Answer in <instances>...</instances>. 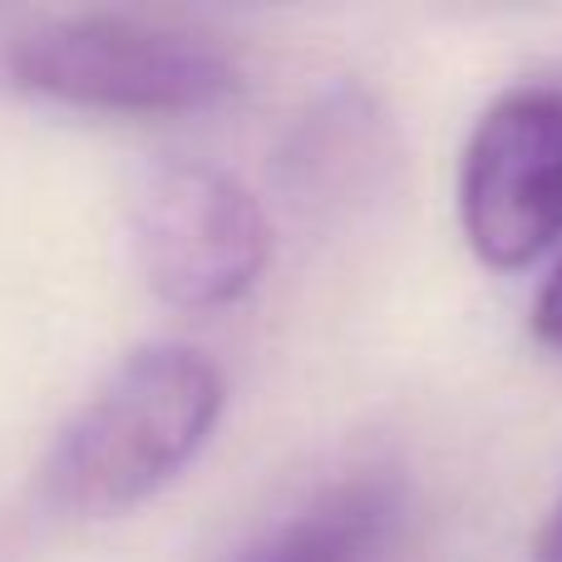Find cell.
<instances>
[{
	"instance_id": "obj_4",
	"label": "cell",
	"mask_w": 562,
	"mask_h": 562,
	"mask_svg": "<svg viewBox=\"0 0 562 562\" xmlns=\"http://www.w3.org/2000/svg\"><path fill=\"white\" fill-rule=\"evenodd\" d=\"M459 233L488 272H528L562 243V85H518L469 128Z\"/></svg>"
},
{
	"instance_id": "obj_3",
	"label": "cell",
	"mask_w": 562,
	"mask_h": 562,
	"mask_svg": "<svg viewBox=\"0 0 562 562\" xmlns=\"http://www.w3.org/2000/svg\"><path fill=\"white\" fill-rule=\"evenodd\" d=\"M128 233L148 291L178 311H223L252 296L277 252L267 207L213 164H158L138 178Z\"/></svg>"
},
{
	"instance_id": "obj_2",
	"label": "cell",
	"mask_w": 562,
	"mask_h": 562,
	"mask_svg": "<svg viewBox=\"0 0 562 562\" xmlns=\"http://www.w3.org/2000/svg\"><path fill=\"white\" fill-rule=\"evenodd\" d=\"M15 85L99 114H203L243 89L227 45L138 15H65L25 30L5 55Z\"/></svg>"
},
{
	"instance_id": "obj_7",
	"label": "cell",
	"mask_w": 562,
	"mask_h": 562,
	"mask_svg": "<svg viewBox=\"0 0 562 562\" xmlns=\"http://www.w3.org/2000/svg\"><path fill=\"white\" fill-rule=\"evenodd\" d=\"M533 562H562V498L558 508L543 518V528H538L533 538Z\"/></svg>"
},
{
	"instance_id": "obj_5",
	"label": "cell",
	"mask_w": 562,
	"mask_h": 562,
	"mask_svg": "<svg viewBox=\"0 0 562 562\" xmlns=\"http://www.w3.org/2000/svg\"><path fill=\"white\" fill-rule=\"evenodd\" d=\"M405 533V479L390 469H360L267 528L237 562H395Z\"/></svg>"
},
{
	"instance_id": "obj_6",
	"label": "cell",
	"mask_w": 562,
	"mask_h": 562,
	"mask_svg": "<svg viewBox=\"0 0 562 562\" xmlns=\"http://www.w3.org/2000/svg\"><path fill=\"white\" fill-rule=\"evenodd\" d=\"M528 326H533V340L562 356V262L543 277L533 296V311H528Z\"/></svg>"
},
{
	"instance_id": "obj_1",
	"label": "cell",
	"mask_w": 562,
	"mask_h": 562,
	"mask_svg": "<svg viewBox=\"0 0 562 562\" xmlns=\"http://www.w3.org/2000/svg\"><path fill=\"white\" fill-rule=\"evenodd\" d=\"M227 409L213 356L183 340L138 346L59 425L40 498L75 518H114L164 494L207 449Z\"/></svg>"
}]
</instances>
